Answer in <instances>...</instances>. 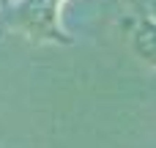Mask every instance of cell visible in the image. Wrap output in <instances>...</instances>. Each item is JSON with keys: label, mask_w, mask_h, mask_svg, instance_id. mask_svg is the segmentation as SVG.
<instances>
[{"label": "cell", "mask_w": 156, "mask_h": 148, "mask_svg": "<svg viewBox=\"0 0 156 148\" xmlns=\"http://www.w3.org/2000/svg\"><path fill=\"white\" fill-rule=\"evenodd\" d=\"M66 0H16L5 14V27L22 33L33 44H74L60 25V8Z\"/></svg>", "instance_id": "obj_1"}, {"label": "cell", "mask_w": 156, "mask_h": 148, "mask_svg": "<svg viewBox=\"0 0 156 148\" xmlns=\"http://www.w3.org/2000/svg\"><path fill=\"white\" fill-rule=\"evenodd\" d=\"M121 30L126 33L132 52H134L145 66L156 69V19L154 16H151L148 11L137 8L134 14H129V16L121 22Z\"/></svg>", "instance_id": "obj_2"}]
</instances>
